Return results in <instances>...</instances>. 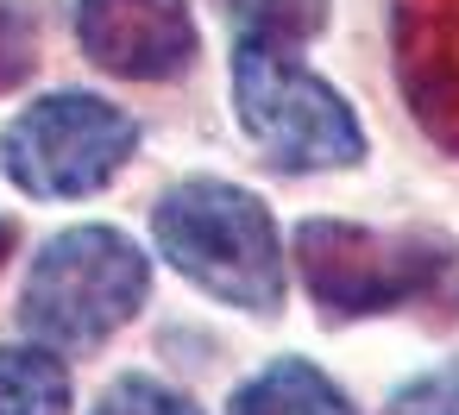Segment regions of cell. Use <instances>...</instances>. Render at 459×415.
Instances as JSON below:
<instances>
[{
	"label": "cell",
	"instance_id": "cell-7",
	"mask_svg": "<svg viewBox=\"0 0 459 415\" xmlns=\"http://www.w3.org/2000/svg\"><path fill=\"white\" fill-rule=\"evenodd\" d=\"M390 51L415 126L459 158V0H390Z\"/></svg>",
	"mask_w": 459,
	"mask_h": 415
},
{
	"label": "cell",
	"instance_id": "cell-1",
	"mask_svg": "<svg viewBox=\"0 0 459 415\" xmlns=\"http://www.w3.org/2000/svg\"><path fill=\"white\" fill-rule=\"evenodd\" d=\"M158 252L214 302L246 308V315H277L283 308V246L271 208L221 177H189L164 189L152 214Z\"/></svg>",
	"mask_w": 459,
	"mask_h": 415
},
{
	"label": "cell",
	"instance_id": "cell-9",
	"mask_svg": "<svg viewBox=\"0 0 459 415\" xmlns=\"http://www.w3.org/2000/svg\"><path fill=\"white\" fill-rule=\"evenodd\" d=\"M70 371L45 346H0V415H64Z\"/></svg>",
	"mask_w": 459,
	"mask_h": 415
},
{
	"label": "cell",
	"instance_id": "cell-6",
	"mask_svg": "<svg viewBox=\"0 0 459 415\" xmlns=\"http://www.w3.org/2000/svg\"><path fill=\"white\" fill-rule=\"evenodd\" d=\"M76 39L108 76L126 82H170L202 51V32L183 0H82Z\"/></svg>",
	"mask_w": 459,
	"mask_h": 415
},
{
	"label": "cell",
	"instance_id": "cell-3",
	"mask_svg": "<svg viewBox=\"0 0 459 415\" xmlns=\"http://www.w3.org/2000/svg\"><path fill=\"white\" fill-rule=\"evenodd\" d=\"M152 296L145 252L114 227H70L57 233L32 277H26V327L57 346H101L120 333Z\"/></svg>",
	"mask_w": 459,
	"mask_h": 415
},
{
	"label": "cell",
	"instance_id": "cell-11",
	"mask_svg": "<svg viewBox=\"0 0 459 415\" xmlns=\"http://www.w3.org/2000/svg\"><path fill=\"white\" fill-rule=\"evenodd\" d=\"M95 415H202V409L189 396H177L170 384H158V377H120L95 402Z\"/></svg>",
	"mask_w": 459,
	"mask_h": 415
},
{
	"label": "cell",
	"instance_id": "cell-5",
	"mask_svg": "<svg viewBox=\"0 0 459 415\" xmlns=\"http://www.w3.org/2000/svg\"><path fill=\"white\" fill-rule=\"evenodd\" d=\"M139 145V120L101 95H45L0 133V170L26 195L76 202L120 177Z\"/></svg>",
	"mask_w": 459,
	"mask_h": 415
},
{
	"label": "cell",
	"instance_id": "cell-2",
	"mask_svg": "<svg viewBox=\"0 0 459 415\" xmlns=\"http://www.w3.org/2000/svg\"><path fill=\"white\" fill-rule=\"evenodd\" d=\"M233 114L239 133L277 170H340L365 158V126L333 82H321L290 39L246 32L233 51Z\"/></svg>",
	"mask_w": 459,
	"mask_h": 415
},
{
	"label": "cell",
	"instance_id": "cell-10",
	"mask_svg": "<svg viewBox=\"0 0 459 415\" xmlns=\"http://www.w3.org/2000/svg\"><path fill=\"white\" fill-rule=\"evenodd\" d=\"M233 20H246V32H271V39H315L327 26V0H221Z\"/></svg>",
	"mask_w": 459,
	"mask_h": 415
},
{
	"label": "cell",
	"instance_id": "cell-13",
	"mask_svg": "<svg viewBox=\"0 0 459 415\" xmlns=\"http://www.w3.org/2000/svg\"><path fill=\"white\" fill-rule=\"evenodd\" d=\"M26 76H32V26L13 7H0V95Z\"/></svg>",
	"mask_w": 459,
	"mask_h": 415
},
{
	"label": "cell",
	"instance_id": "cell-4",
	"mask_svg": "<svg viewBox=\"0 0 459 415\" xmlns=\"http://www.w3.org/2000/svg\"><path fill=\"white\" fill-rule=\"evenodd\" d=\"M296 271L327 315H390L453 271V246L428 233H377L352 220H302Z\"/></svg>",
	"mask_w": 459,
	"mask_h": 415
},
{
	"label": "cell",
	"instance_id": "cell-8",
	"mask_svg": "<svg viewBox=\"0 0 459 415\" xmlns=\"http://www.w3.org/2000/svg\"><path fill=\"white\" fill-rule=\"evenodd\" d=\"M227 415H352V402H346V390H340L321 365H308V359H277V365H264L252 384L233 390Z\"/></svg>",
	"mask_w": 459,
	"mask_h": 415
},
{
	"label": "cell",
	"instance_id": "cell-14",
	"mask_svg": "<svg viewBox=\"0 0 459 415\" xmlns=\"http://www.w3.org/2000/svg\"><path fill=\"white\" fill-rule=\"evenodd\" d=\"M7 252H13V227L0 220V264H7Z\"/></svg>",
	"mask_w": 459,
	"mask_h": 415
},
{
	"label": "cell",
	"instance_id": "cell-12",
	"mask_svg": "<svg viewBox=\"0 0 459 415\" xmlns=\"http://www.w3.org/2000/svg\"><path fill=\"white\" fill-rule=\"evenodd\" d=\"M390 415H459V359L453 365H434L421 377H409L396 396H390Z\"/></svg>",
	"mask_w": 459,
	"mask_h": 415
}]
</instances>
